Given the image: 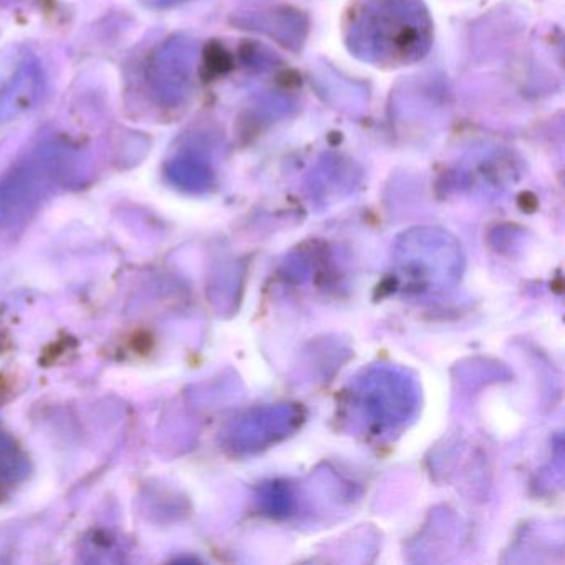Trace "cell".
<instances>
[{"mask_svg":"<svg viewBox=\"0 0 565 565\" xmlns=\"http://www.w3.org/2000/svg\"><path fill=\"white\" fill-rule=\"evenodd\" d=\"M347 29L359 57L386 67L419 61L431 44V21L422 0H359Z\"/></svg>","mask_w":565,"mask_h":565,"instance_id":"6da1fadb","label":"cell"},{"mask_svg":"<svg viewBox=\"0 0 565 565\" xmlns=\"http://www.w3.org/2000/svg\"><path fill=\"white\" fill-rule=\"evenodd\" d=\"M191 52L186 42L171 41L151 58L150 84L160 100L174 104L186 94L191 78Z\"/></svg>","mask_w":565,"mask_h":565,"instance_id":"7a4b0ae2","label":"cell"},{"mask_svg":"<svg viewBox=\"0 0 565 565\" xmlns=\"http://www.w3.org/2000/svg\"><path fill=\"white\" fill-rule=\"evenodd\" d=\"M42 72L39 65L25 64L19 68L8 87L0 92V120H11L24 111L41 97Z\"/></svg>","mask_w":565,"mask_h":565,"instance_id":"3957f363","label":"cell"},{"mask_svg":"<svg viewBox=\"0 0 565 565\" xmlns=\"http://www.w3.org/2000/svg\"><path fill=\"white\" fill-rule=\"evenodd\" d=\"M375 380L376 382L370 383L369 395L362 392L365 393V399H363V405L365 406L363 408L375 422L382 423V425L398 422L402 416L406 415V412L393 406V399L390 398V395L396 392V390L402 388L403 383L396 382L393 379Z\"/></svg>","mask_w":565,"mask_h":565,"instance_id":"277c9868","label":"cell"},{"mask_svg":"<svg viewBox=\"0 0 565 565\" xmlns=\"http://www.w3.org/2000/svg\"><path fill=\"white\" fill-rule=\"evenodd\" d=\"M147 2H150V4L164 6V4H177L178 0H147Z\"/></svg>","mask_w":565,"mask_h":565,"instance_id":"5b68a950","label":"cell"}]
</instances>
